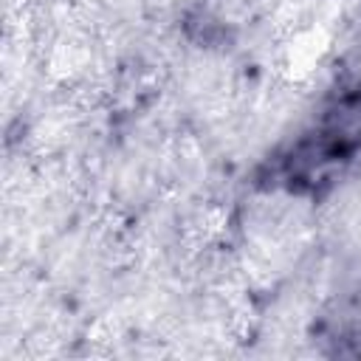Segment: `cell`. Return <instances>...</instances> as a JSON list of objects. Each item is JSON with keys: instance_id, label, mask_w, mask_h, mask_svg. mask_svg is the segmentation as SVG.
Returning <instances> with one entry per match:
<instances>
[{"instance_id": "obj_1", "label": "cell", "mask_w": 361, "mask_h": 361, "mask_svg": "<svg viewBox=\"0 0 361 361\" xmlns=\"http://www.w3.org/2000/svg\"><path fill=\"white\" fill-rule=\"evenodd\" d=\"M361 147V87H344L319 118L279 155L276 172L290 192L319 195Z\"/></svg>"}]
</instances>
